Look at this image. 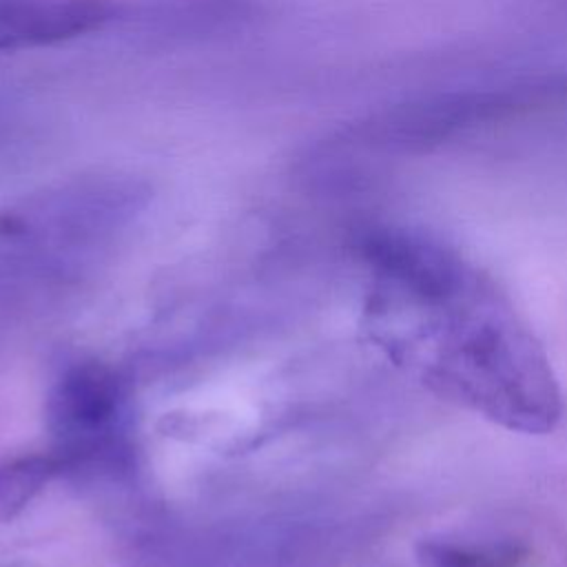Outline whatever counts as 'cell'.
<instances>
[{"label":"cell","instance_id":"3957f363","mask_svg":"<svg viewBox=\"0 0 567 567\" xmlns=\"http://www.w3.org/2000/svg\"><path fill=\"white\" fill-rule=\"evenodd\" d=\"M117 408L120 383L109 368L97 363L66 372L51 396V419L60 432L71 436L102 434L113 423Z\"/></svg>","mask_w":567,"mask_h":567},{"label":"cell","instance_id":"7a4b0ae2","mask_svg":"<svg viewBox=\"0 0 567 567\" xmlns=\"http://www.w3.org/2000/svg\"><path fill=\"white\" fill-rule=\"evenodd\" d=\"M111 0H0V51L60 44L102 29Z\"/></svg>","mask_w":567,"mask_h":567},{"label":"cell","instance_id":"5b68a950","mask_svg":"<svg viewBox=\"0 0 567 567\" xmlns=\"http://www.w3.org/2000/svg\"><path fill=\"white\" fill-rule=\"evenodd\" d=\"M60 470L55 456H20L0 463V516L7 518L22 509Z\"/></svg>","mask_w":567,"mask_h":567},{"label":"cell","instance_id":"277c9868","mask_svg":"<svg viewBox=\"0 0 567 567\" xmlns=\"http://www.w3.org/2000/svg\"><path fill=\"white\" fill-rule=\"evenodd\" d=\"M414 556L419 567H523L529 549L516 538L463 540L427 536L416 543Z\"/></svg>","mask_w":567,"mask_h":567},{"label":"cell","instance_id":"6da1fadb","mask_svg":"<svg viewBox=\"0 0 567 567\" xmlns=\"http://www.w3.org/2000/svg\"><path fill=\"white\" fill-rule=\"evenodd\" d=\"M388 292L392 352L436 396L520 434H547L563 419L551 361L496 286L478 275L443 299Z\"/></svg>","mask_w":567,"mask_h":567}]
</instances>
